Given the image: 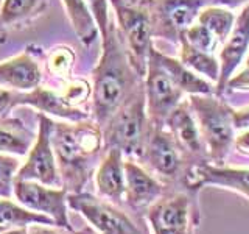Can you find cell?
<instances>
[{"mask_svg": "<svg viewBox=\"0 0 249 234\" xmlns=\"http://www.w3.org/2000/svg\"><path fill=\"white\" fill-rule=\"evenodd\" d=\"M52 145L62 187L69 194L83 192L106 153L103 131L93 120L54 122Z\"/></svg>", "mask_w": 249, "mask_h": 234, "instance_id": "cell-2", "label": "cell"}, {"mask_svg": "<svg viewBox=\"0 0 249 234\" xmlns=\"http://www.w3.org/2000/svg\"><path fill=\"white\" fill-rule=\"evenodd\" d=\"M142 83L143 78L132 67L119 28L109 22L103 53L93 69L92 120L103 128Z\"/></svg>", "mask_w": 249, "mask_h": 234, "instance_id": "cell-1", "label": "cell"}, {"mask_svg": "<svg viewBox=\"0 0 249 234\" xmlns=\"http://www.w3.org/2000/svg\"><path fill=\"white\" fill-rule=\"evenodd\" d=\"M42 80L41 67L28 52L0 62V84L27 92L37 88Z\"/></svg>", "mask_w": 249, "mask_h": 234, "instance_id": "cell-19", "label": "cell"}, {"mask_svg": "<svg viewBox=\"0 0 249 234\" xmlns=\"http://www.w3.org/2000/svg\"><path fill=\"white\" fill-rule=\"evenodd\" d=\"M140 159L163 178H176L182 169V152L165 127L151 125Z\"/></svg>", "mask_w": 249, "mask_h": 234, "instance_id": "cell-13", "label": "cell"}, {"mask_svg": "<svg viewBox=\"0 0 249 234\" xmlns=\"http://www.w3.org/2000/svg\"><path fill=\"white\" fill-rule=\"evenodd\" d=\"M182 36L187 39L189 44H192L193 47H196V49H199L202 52H207V53H213L218 42H220L212 31L206 28L204 25H201V23H196V25L193 23L192 27L185 30V33Z\"/></svg>", "mask_w": 249, "mask_h": 234, "instance_id": "cell-28", "label": "cell"}, {"mask_svg": "<svg viewBox=\"0 0 249 234\" xmlns=\"http://www.w3.org/2000/svg\"><path fill=\"white\" fill-rule=\"evenodd\" d=\"M249 45V3L241 10L238 18H235L233 28L229 33L223 50L220 53V75L216 81V94L224 92L228 81L232 78L233 72L243 61L245 53Z\"/></svg>", "mask_w": 249, "mask_h": 234, "instance_id": "cell-14", "label": "cell"}, {"mask_svg": "<svg viewBox=\"0 0 249 234\" xmlns=\"http://www.w3.org/2000/svg\"><path fill=\"white\" fill-rule=\"evenodd\" d=\"M18 106H19V91L0 88V119L10 116V113Z\"/></svg>", "mask_w": 249, "mask_h": 234, "instance_id": "cell-32", "label": "cell"}, {"mask_svg": "<svg viewBox=\"0 0 249 234\" xmlns=\"http://www.w3.org/2000/svg\"><path fill=\"white\" fill-rule=\"evenodd\" d=\"M232 122L235 130H249V106L232 111Z\"/></svg>", "mask_w": 249, "mask_h": 234, "instance_id": "cell-35", "label": "cell"}, {"mask_svg": "<svg viewBox=\"0 0 249 234\" xmlns=\"http://www.w3.org/2000/svg\"><path fill=\"white\" fill-rule=\"evenodd\" d=\"M150 130L151 123L146 114L145 86L142 83L101 128L105 150L117 148L123 156L140 159Z\"/></svg>", "mask_w": 249, "mask_h": 234, "instance_id": "cell-3", "label": "cell"}, {"mask_svg": "<svg viewBox=\"0 0 249 234\" xmlns=\"http://www.w3.org/2000/svg\"><path fill=\"white\" fill-rule=\"evenodd\" d=\"M156 55H158L160 64L167 69V72L173 78L175 84L181 89L182 94H190V96H195V94H202V96L215 94L212 84L207 83L206 80H202L201 77L195 75L193 70L184 66L181 61L170 58L167 55L160 53L159 50H156Z\"/></svg>", "mask_w": 249, "mask_h": 234, "instance_id": "cell-21", "label": "cell"}, {"mask_svg": "<svg viewBox=\"0 0 249 234\" xmlns=\"http://www.w3.org/2000/svg\"><path fill=\"white\" fill-rule=\"evenodd\" d=\"M20 166L13 155L0 153V198H13L14 186Z\"/></svg>", "mask_w": 249, "mask_h": 234, "instance_id": "cell-27", "label": "cell"}, {"mask_svg": "<svg viewBox=\"0 0 249 234\" xmlns=\"http://www.w3.org/2000/svg\"><path fill=\"white\" fill-rule=\"evenodd\" d=\"M80 234H98V233H95V230H93L92 226H90V228H89V226H86V228H83L80 231Z\"/></svg>", "mask_w": 249, "mask_h": 234, "instance_id": "cell-40", "label": "cell"}, {"mask_svg": "<svg viewBox=\"0 0 249 234\" xmlns=\"http://www.w3.org/2000/svg\"><path fill=\"white\" fill-rule=\"evenodd\" d=\"M2 3H3V0H0V6H2Z\"/></svg>", "mask_w": 249, "mask_h": 234, "instance_id": "cell-44", "label": "cell"}, {"mask_svg": "<svg viewBox=\"0 0 249 234\" xmlns=\"http://www.w3.org/2000/svg\"><path fill=\"white\" fill-rule=\"evenodd\" d=\"M198 23L212 31L220 42H224L233 28L235 16L226 8H221L218 5H209L201 10L198 16Z\"/></svg>", "mask_w": 249, "mask_h": 234, "instance_id": "cell-26", "label": "cell"}, {"mask_svg": "<svg viewBox=\"0 0 249 234\" xmlns=\"http://www.w3.org/2000/svg\"><path fill=\"white\" fill-rule=\"evenodd\" d=\"M35 139V131L18 117L6 116L0 119V153L25 156Z\"/></svg>", "mask_w": 249, "mask_h": 234, "instance_id": "cell-20", "label": "cell"}, {"mask_svg": "<svg viewBox=\"0 0 249 234\" xmlns=\"http://www.w3.org/2000/svg\"><path fill=\"white\" fill-rule=\"evenodd\" d=\"M53 119L45 114H37V135L28 152V158L18 172L16 179L37 181L47 186L62 187L56 156L52 145Z\"/></svg>", "mask_w": 249, "mask_h": 234, "instance_id": "cell-10", "label": "cell"}, {"mask_svg": "<svg viewBox=\"0 0 249 234\" xmlns=\"http://www.w3.org/2000/svg\"><path fill=\"white\" fill-rule=\"evenodd\" d=\"M5 230V226H2V225H0V233H2Z\"/></svg>", "mask_w": 249, "mask_h": 234, "instance_id": "cell-43", "label": "cell"}, {"mask_svg": "<svg viewBox=\"0 0 249 234\" xmlns=\"http://www.w3.org/2000/svg\"><path fill=\"white\" fill-rule=\"evenodd\" d=\"M0 234H28V226H13V228H5Z\"/></svg>", "mask_w": 249, "mask_h": 234, "instance_id": "cell-38", "label": "cell"}, {"mask_svg": "<svg viewBox=\"0 0 249 234\" xmlns=\"http://www.w3.org/2000/svg\"><path fill=\"white\" fill-rule=\"evenodd\" d=\"M181 44V62L187 66L193 72L209 77L212 81H218L220 75V62L213 57V53L202 52L192 44L187 42V39L182 36L179 39Z\"/></svg>", "mask_w": 249, "mask_h": 234, "instance_id": "cell-25", "label": "cell"}, {"mask_svg": "<svg viewBox=\"0 0 249 234\" xmlns=\"http://www.w3.org/2000/svg\"><path fill=\"white\" fill-rule=\"evenodd\" d=\"M67 191L64 187H53L37 181L16 179L14 198L19 205L37 214L50 217L59 228L73 231L69 217Z\"/></svg>", "mask_w": 249, "mask_h": 234, "instance_id": "cell-11", "label": "cell"}, {"mask_svg": "<svg viewBox=\"0 0 249 234\" xmlns=\"http://www.w3.org/2000/svg\"><path fill=\"white\" fill-rule=\"evenodd\" d=\"M233 147L240 150L241 153L249 155V130H245L241 135L233 139Z\"/></svg>", "mask_w": 249, "mask_h": 234, "instance_id": "cell-36", "label": "cell"}, {"mask_svg": "<svg viewBox=\"0 0 249 234\" xmlns=\"http://www.w3.org/2000/svg\"><path fill=\"white\" fill-rule=\"evenodd\" d=\"M246 67H249V55H248V58H246Z\"/></svg>", "mask_w": 249, "mask_h": 234, "instance_id": "cell-42", "label": "cell"}, {"mask_svg": "<svg viewBox=\"0 0 249 234\" xmlns=\"http://www.w3.org/2000/svg\"><path fill=\"white\" fill-rule=\"evenodd\" d=\"M28 234H80L75 230L70 231L66 228H59V226H52V225H30L28 226Z\"/></svg>", "mask_w": 249, "mask_h": 234, "instance_id": "cell-33", "label": "cell"}, {"mask_svg": "<svg viewBox=\"0 0 249 234\" xmlns=\"http://www.w3.org/2000/svg\"><path fill=\"white\" fill-rule=\"evenodd\" d=\"M88 3H89L93 19L97 22L101 39H103L107 33L109 22H111L109 20V13H107V0H88Z\"/></svg>", "mask_w": 249, "mask_h": 234, "instance_id": "cell-30", "label": "cell"}, {"mask_svg": "<svg viewBox=\"0 0 249 234\" xmlns=\"http://www.w3.org/2000/svg\"><path fill=\"white\" fill-rule=\"evenodd\" d=\"M69 208L73 209L98 234H150L143 225L132 218L120 205L88 191L67 194Z\"/></svg>", "mask_w": 249, "mask_h": 234, "instance_id": "cell-5", "label": "cell"}, {"mask_svg": "<svg viewBox=\"0 0 249 234\" xmlns=\"http://www.w3.org/2000/svg\"><path fill=\"white\" fill-rule=\"evenodd\" d=\"M92 94V89L88 81L84 80H76L73 83H70L67 86V89L64 91V96L67 98L69 103H72L73 106H76L78 103H83L89 98V96Z\"/></svg>", "mask_w": 249, "mask_h": 234, "instance_id": "cell-31", "label": "cell"}, {"mask_svg": "<svg viewBox=\"0 0 249 234\" xmlns=\"http://www.w3.org/2000/svg\"><path fill=\"white\" fill-rule=\"evenodd\" d=\"M163 195V186L136 161H124V205L134 211L148 209Z\"/></svg>", "mask_w": 249, "mask_h": 234, "instance_id": "cell-15", "label": "cell"}, {"mask_svg": "<svg viewBox=\"0 0 249 234\" xmlns=\"http://www.w3.org/2000/svg\"><path fill=\"white\" fill-rule=\"evenodd\" d=\"M49 0H3L0 6V25L5 30L31 22L41 14Z\"/></svg>", "mask_w": 249, "mask_h": 234, "instance_id": "cell-23", "label": "cell"}, {"mask_svg": "<svg viewBox=\"0 0 249 234\" xmlns=\"http://www.w3.org/2000/svg\"><path fill=\"white\" fill-rule=\"evenodd\" d=\"M36 223L56 226L50 217L33 213L11 198H0V225L2 226L13 228V226H30Z\"/></svg>", "mask_w": 249, "mask_h": 234, "instance_id": "cell-24", "label": "cell"}, {"mask_svg": "<svg viewBox=\"0 0 249 234\" xmlns=\"http://www.w3.org/2000/svg\"><path fill=\"white\" fill-rule=\"evenodd\" d=\"M210 5H218V6H228V8H237L241 5H248L249 0H209Z\"/></svg>", "mask_w": 249, "mask_h": 234, "instance_id": "cell-37", "label": "cell"}, {"mask_svg": "<svg viewBox=\"0 0 249 234\" xmlns=\"http://www.w3.org/2000/svg\"><path fill=\"white\" fill-rule=\"evenodd\" d=\"M187 191L199 192L206 186H218L235 191L249 200V169H233L213 166L209 162H193L184 172Z\"/></svg>", "mask_w": 249, "mask_h": 234, "instance_id": "cell-12", "label": "cell"}, {"mask_svg": "<svg viewBox=\"0 0 249 234\" xmlns=\"http://www.w3.org/2000/svg\"><path fill=\"white\" fill-rule=\"evenodd\" d=\"M115 11L119 31L126 47L129 61L140 78H145L148 58L153 49V30L150 14L142 3L128 0H109Z\"/></svg>", "mask_w": 249, "mask_h": 234, "instance_id": "cell-6", "label": "cell"}, {"mask_svg": "<svg viewBox=\"0 0 249 234\" xmlns=\"http://www.w3.org/2000/svg\"><path fill=\"white\" fill-rule=\"evenodd\" d=\"M95 186L98 197L120 206L124 203V159L120 150H106L95 172Z\"/></svg>", "mask_w": 249, "mask_h": 234, "instance_id": "cell-18", "label": "cell"}, {"mask_svg": "<svg viewBox=\"0 0 249 234\" xmlns=\"http://www.w3.org/2000/svg\"><path fill=\"white\" fill-rule=\"evenodd\" d=\"M226 88L233 89V91H249V67H246L243 72H240L238 75L232 77L228 81Z\"/></svg>", "mask_w": 249, "mask_h": 234, "instance_id": "cell-34", "label": "cell"}, {"mask_svg": "<svg viewBox=\"0 0 249 234\" xmlns=\"http://www.w3.org/2000/svg\"><path fill=\"white\" fill-rule=\"evenodd\" d=\"M128 2H131V3H143L145 0H128Z\"/></svg>", "mask_w": 249, "mask_h": 234, "instance_id": "cell-41", "label": "cell"}, {"mask_svg": "<svg viewBox=\"0 0 249 234\" xmlns=\"http://www.w3.org/2000/svg\"><path fill=\"white\" fill-rule=\"evenodd\" d=\"M165 127L182 155L192 156V158H202L207 153L189 101H184V103L181 101L171 111L165 120Z\"/></svg>", "mask_w": 249, "mask_h": 234, "instance_id": "cell-16", "label": "cell"}, {"mask_svg": "<svg viewBox=\"0 0 249 234\" xmlns=\"http://www.w3.org/2000/svg\"><path fill=\"white\" fill-rule=\"evenodd\" d=\"M19 106H31L41 114L59 117L66 122H80L89 119L88 113L69 103L64 96H59L58 92L41 88V86L27 92H19Z\"/></svg>", "mask_w": 249, "mask_h": 234, "instance_id": "cell-17", "label": "cell"}, {"mask_svg": "<svg viewBox=\"0 0 249 234\" xmlns=\"http://www.w3.org/2000/svg\"><path fill=\"white\" fill-rule=\"evenodd\" d=\"M73 64V52L69 47H58L54 49L49 58V69L52 74L59 77L67 75Z\"/></svg>", "mask_w": 249, "mask_h": 234, "instance_id": "cell-29", "label": "cell"}, {"mask_svg": "<svg viewBox=\"0 0 249 234\" xmlns=\"http://www.w3.org/2000/svg\"><path fill=\"white\" fill-rule=\"evenodd\" d=\"M189 105L195 119L198 122L201 137L204 140L206 152L209 150V158L213 162L223 164L231 147L233 145V122L232 111L221 98L202 94L190 96Z\"/></svg>", "mask_w": 249, "mask_h": 234, "instance_id": "cell-4", "label": "cell"}, {"mask_svg": "<svg viewBox=\"0 0 249 234\" xmlns=\"http://www.w3.org/2000/svg\"><path fill=\"white\" fill-rule=\"evenodd\" d=\"M196 192L187 191L162 195L146 209L153 234H193L199 223Z\"/></svg>", "mask_w": 249, "mask_h": 234, "instance_id": "cell-7", "label": "cell"}, {"mask_svg": "<svg viewBox=\"0 0 249 234\" xmlns=\"http://www.w3.org/2000/svg\"><path fill=\"white\" fill-rule=\"evenodd\" d=\"M143 80L146 114L150 123L154 127H165L167 117L181 103L182 92L175 84L167 69L160 64L154 47L150 52Z\"/></svg>", "mask_w": 249, "mask_h": 234, "instance_id": "cell-9", "label": "cell"}, {"mask_svg": "<svg viewBox=\"0 0 249 234\" xmlns=\"http://www.w3.org/2000/svg\"><path fill=\"white\" fill-rule=\"evenodd\" d=\"M142 5L150 14L153 36L179 42L202 8L210 3L209 0H145Z\"/></svg>", "mask_w": 249, "mask_h": 234, "instance_id": "cell-8", "label": "cell"}, {"mask_svg": "<svg viewBox=\"0 0 249 234\" xmlns=\"http://www.w3.org/2000/svg\"><path fill=\"white\" fill-rule=\"evenodd\" d=\"M62 3L66 6L69 20L72 23L75 33L80 38L81 44L86 47L92 45L98 38L100 31L88 0H62Z\"/></svg>", "mask_w": 249, "mask_h": 234, "instance_id": "cell-22", "label": "cell"}, {"mask_svg": "<svg viewBox=\"0 0 249 234\" xmlns=\"http://www.w3.org/2000/svg\"><path fill=\"white\" fill-rule=\"evenodd\" d=\"M6 41V30L0 25V44H3Z\"/></svg>", "mask_w": 249, "mask_h": 234, "instance_id": "cell-39", "label": "cell"}]
</instances>
